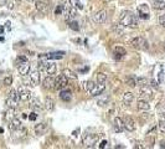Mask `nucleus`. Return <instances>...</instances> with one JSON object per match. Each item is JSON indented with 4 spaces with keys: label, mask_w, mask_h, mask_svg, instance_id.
Returning a JSON list of instances; mask_svg holds the SVG:
<instances>
[{
    "label": "nucleus",
    "mask_w": 165,
    "mask_h": 149,
    "mask_svg": "<svg viewBox=\"0 0 165 149\" xmlns=\"http://www.w3.org/2000/svg\"><path fill=\"white\" fill-rule=\"evenodd\" d=\"M130 46L133 48H137V50H146L148 47H149V44H148V41L142 37V36H135L133 37L130 41H129Z\"/></svg>",
    "instance_id": "2"
},
{
    "label": "nucleus",
    "mask_w": 165,
    "mask_h": 149,
    "mask_svg": "<svg viewBox=\"0 0 165 149\" xmlns=\"http://www.w3.org/2000/svg\"><path fill=\"white\" fill-rule=\"evenodd\" d=\"M107 101H108V97H106L104 99H98V104H100V106H104V103Z\"/></svg>",
    "instance_id": "45"
},
{
    "label": "nucleus",
    "mask_w": 165,
    "mask_h": 149,
    "mask_svg": "<svg viewBox=\"0 0 165 149\" xmlns=\"http://www.w3.org/2000/svg\"><path fill=\"white\" fill-rule=\"evenodd\" d=\"M18 61H20V62H28V57H25V56H19L18 57Z\"/></svg>",
    "instance_id": "46"
},
{
    "label": "nucleus",
    "mask_w": 165,
    "mask_h": 149,
    "mask_svg": "<svg viewBox=\"0 0 165 149\" xmlns=\"http://www.w3.org/2000/svg\"><path fill=\"white\" fill-rule=\"evenodd\" d=\"M18 70H19V73L21 74V76L25 77V76H28V74L30 73L31 66H30L29 62H21V63H19V66H18Z\"/></svg>",
    "instance_id": "11"
},
{
    "label": "nucleus",
    "mask_w": 165,
    "mask_h": 149,
    "mask_svg": "<svg viewBox=\"0 0 165 149\" xmlns=\"http://www.w3.org/2000/svg\"><path fill=\"white\" fill-rule=\"evenodd\" d=\"M158 128H159V130L161 132V133H165V121H160L158 123Z\"/></svg>",
    "instance_id": "40"
},
{
    "label": "nucleus",
    "mask_w": 165,
    "mask_h": 149,
    "mask_svg": "<svg viewBox=\"0 0 165 149\" xmlns=\"http://www.w3.org/2000/svg\"><path fill=\"white\" fill-rule=\"evenodd\" d=\"M42 86H44V88H46V89H52L54 86H55V80H54V77L48 74V76L44 80Z\"/></svg>",
    "instance_id": "21"
},
{
    "label": "nucleus",
    "mask_w": 165,
    "mask_h": 149,
    "mask_svg": "<svg viewBox=\"0 0 165 149\" xmlns=\"http://www.w3.org/2000/svg\"><path fill=\"white\" fill-rule=\"evenodd\" d=\"M97 82L98 83H106L107 82V74L103 73V72L97 73Z\"/></svg>",
    "instance_id": "33"
},
{
    "label": "nucleus",
    "mask_w": 165,
    "mask_h": 149,
    "mask_svg": "<svg viewBox=\"0 0 165 149\" xmlns=\"http://www.w3.org/2000/svg\"><path fill=\"white\" fill-rule=\"evenodd\" d=\"M126 83H127V86H129V87H135L137 86V77H134V76H128L127 78H126Z\"/></svg>",
    "instance_id": "27"
},
{
    "label": "nucleus",
    "mask_w": 165,
    "mask_h": 149,
    "mask_svg": "<svg viewBox=\"0 0 165 149\" xmlns=\"http://www.w3.org/2000/svg\"><path fill=\"white\" fill-rule=\"evenodd\" d=\"M36 118H37V114H36V113H31V114L29 115V119H30V121H36Z\"/></svg>",
    "instance_id": "47"
},
{
    "label": "nucleus",
    "mask_w": 165,
    "mask_h": 149,
    "mask_svg": "<svg viewBox=\"0 0 165 149\" xmlns=\"http://www.w3.org/2000/svg\"><path fill=\"white\" fill-rule=\"evenodd\" d=\"M93 22L94 24H103L106 22L107 20V11L106 10H100V11H97L94 15H93Z\"/></svg>",
    "instance_id": "9"
},
{
    "label": "nucleus",
    "mask_w": 165,
    "mask_h": 149,
    "mask_svg": "<svg viewBox=\"0 0 165 149\" xmlns=\"http://www.w3.org/2000/svg\"><path fill=\"white\" fill-rule=\"evenodd\" d=\"M122 26L123 25L119 22V24H115V25H113V30L117 32V34H119V36H122V34H123V29H122Z\"/></svg>",
    "instance_id": "36"
},
{
    "label": "nucleus",
    "mask_w": 165,
    "mask_h": 149,
    "mask_svg": "<svg viewBox=\"0 0 165 149\" xmlns=\"http://www.w3.org/2000/svg\"><path fill=\"white\" fill-rule=\"evenodd\" d=\"M65 52L63 51H60V52H50V54H45L42 55L44 57H46L47 60H61L63 57Z\"/></svg>",
    "instance_id": "20"
},
{
    "label": "nucleus",
    "mask_w": 165,
    "mask_h": 149,
    "mask_svg": "<svg viewBox=\"0 0 165 149\" xmlns=\"http://www.w3.org/2000/svg\"><path fill=\"white\" fill-rule=\"evenodd\" d=\"M98 139H100V136H96V134H91L88 133V130L83 134V144L86 147H93L97 142Z\"/></svg>",
    "instance_id": "6"
},
{
    "label": "nucleus",
    "mask_w": 165,
    "mask_h": 149,
    "mask_svg": "<svg viewBox=\"0 0 165 149\" xmlns=\"http://www.w3.org/2000/svg\"><path fill=\"white\" fill-rule=\"evenodd\" d=\"M94 86H96V83H94V82H92V81H87V82H85V89H86V92H87L88 95H91V92L93 91Z\"/></svg>",
    "instance_id": "28"
},
{
    "label": "nucleus",
    "mask_w": 165,
    "mask_h": 149,
    "mask_svg": "<svg viewBox=\"0 0 165 149\" xmlns=\"http://www.w3.org/2000/svg\"><path fill=\"white\" fill-rule=\"evenodd\" d=\"M68 26H70V29L75 30V31H78L80 30V25H78L77 21H70L68 22Z\"/></svg>",
    "instance_id": "38"
},
{
    "label": "nucleus",
    "mask_w": 165,
    "mask_h": 149,
    "mask_svg": "<svg viewBox=\"0 0 165 149\" xmlns=\"http://www.w3.org/2000/svg\"><path fill=\"white\" fill-rule=\"evenodd\" d=\"M107 145V140H102V143H101V145H100V148H104Z\"/></svg>",
    "instance_id": "49"
},
{
    "label": "nucleus",
    "mask_w": 165,
    "mask_h": 149,
    "mask_svg": "<svg viewBox=\"0 0 165 149\" xmlns=\"http://www.w3.org/2000/svg\"><path fill=\"white\" fill-rule=\"evenodd\" d=\"M34 130H35V134L36 136H42V134H45L46 132H47V123L42 122V123L36 124L35 128H34Z\"/></svg>",
    "instance_id": "14"
},
{
    "label": "nucleus",
    "mask_w": 165,
    "mask_h": 149,
    "mask_svg": "<svg viewBox=\"0 0 165 149\" xmlns=\"http://www.w3.org/2000/svg\"><path fill=\"white\" fill-rule=\"evenodd\" d=\"M7 3H9V0H0V6H3V5H6Z\"/></svg>",
    "instance_id": "48"
},
{
    "label": "nucleus",
    "mask_w": 165,
    "mask_h": 149,
    "mask_svg": "<svg viewBox=\"0 0 165 149\" xmlns=\"http://www.w3.org/2000/svg\"><path fill=\"white\" fill-rule=\"evenodd\" d=\"M137 107H138V110H140V111H149V110H150V104H149V102H148L146 99H144V98L138 99Z\"/></svg>",
    "instance_id": "18"
},
{
    "label": "nucleus",
    "mask_w": 165,
    "mask_h": 149,
    "mask_svg": "<svg viewBox=\"0 0 165 149\" xmlns=\"http://www.w3.org/2000/svg\"><path fill=\"white\" fill-rule=\"evenodd\" d=\"M139 97L140 98H152L153 97V91L150 89V87L145 85V86H140L139 88Z\"/></svg>",
    "instance_id": "10"
},
{
    "label": "nucleus",
    "mask_w": 165,
    "mask_h": 149,
    "mask_svg": "<svg viewBox=\"0 0 165 149\" xmlns=\"http://www.w3.org/2000/svg\"><path fill=\"white\" fill-rule=\"evenodd\" d=\"M15 108H11V107H9V110L6 111V113H5V118L7 119V121H13L14 118H15V111H14Z\"/></svg>",
    "instance_id": "31"
},
{
    "label": "nucleus",
    "mask_w": 165,
    "mask_h": 149,
    "mask_svg": "<svg viewBox=\"0 0 165 149\" xmlns=\"http://www.w3.org/2000/svg\"><path fill=\"white\" fill-rule=\"evenodd\" d=\"M28 1H29V3H30V1H34V0H28Z\"/></svg>",
    "instance_id": "54"
},
{
    "label": "nucleus",
    "mask_w": 165,
    "mask_h": 149,
    "mask_svg": "<svg viewBox=\"0 0 165 149\" xmlns=\"http://www.w3.org/2000/svg\"><path fill=\"white\" fill-rule=\"evenodd\" d=\"M3 132H4V129H3V128H0V133H3Z\"/></svg>",
    "instance_id": "52"
},
{
    "label": "nucleus",
    "mask_w": 165,
    "mask_h": 149,
    "mask_svg": "<svg viewBox=\"0 0 165 149\" xmlns=\"http://www.w3.org/2000/svg\"><path fill=\"white\" fill-rule=\"evenodd\" d=\"M163 50H164V52H165V41H164V44H163Z\"/></svg>",
    "instance_id": "51"
},
{
    "label": "nucleus",
    "mask_w": 165,
    "mask_h": 149,
    "mask_svg": "<svg viewBox=\"0 0 165 149\" xmlns=\"http://www.w3.org/2000/svg\"><path fill=\"white\" fill-rule=\"evenodd\" d=\"M3 83H4V86H11V83H13V77L11 76H6L4 78V81H3Z\"/></svg>",
    "instance_id": "39"
},
{
    "label": "nucleus",
    "mask_w": 165,
    "mask_h": 149,
    "mask_svg": "<svg viewBox=\"0 0 165 149\" xmlns=\"http://www.w3.org/2000/svg\"><path fill=\"white\" fill-rule=\"evenodd\" d=\"M35 6H36V10L42 13V14H47L48 11H50V5H48L47 3L42 1V0H39V1L35 3Z\"/></svg>",
    "instance_id": "12"
},
{
    "label": "nucleus",
    "mask_w": 165,
    "mask_h": 149,
    "mask_svg": "<svg viewBox=\"0 0 165 149\" xmlns=\"http://www.w3.org/2000/svg\"><path fill=\"white\" fill-rule=\"evenodd\" d=\"M158 21H159V24L161 25L163 28H165V14H161L160 16H159V19H158Z\"/></svg>",
    "instance_id": "43"
},
{
    "label": "nucleus",
    "mask_w": 165,
    "mask_h": 149,
    "mask_svg": "<svg viewBox=\"0 0 165 149\" xmlns=\"http://www.w3.org/2000/svg\"><path fill=\"white\" fill-rule=\"evenodd\" d=\"M114 130L115 132H123L124 130V121H123V118H120V117H115L114 118Z\"/></svg>",
    "instance_id": "17"
},
{
    "label": "nucleus",
    "mask_w": 165,
    "mask_h": 149,
    "mask_svg": "<svg viewBox=\"0 0 165 149\" xmlns=\"http://www.w3.org/2000/svg\"><path fill=\"white\" fill-rule=\"evenodd\" d=\"M45 72L47 74H50V76H52V74H55L56 72V63L52 62V61H46V66H45Z\"/></svg>",
    "instance_id": "19"
},
{
    "label": "nucleus",
    "mask_w": 165,
    "mask_h": 149,
    "mask_svg": "<svg viewBox=\"0 0 165 149\" xmlns=\"http://www.w3.org/2000/svg\"><path fill=\"white\" fill-rule=\"evenodd\" d=\"M5 26H6L7 29H10V22H9V21H7V22L5 24Z\"/></svg>",
    "instance_id": "50"
},
{
    "label": "nucleus",
    "mask_w": 165,
    "mask_h": 149,
    "mask_svg": "<svg viewBox=\"0 0 165 149\" xmlns=\"http://www.w3.org/2000/svg\"><path fill=\"white\" fill-rule=\"evenodd\" d=\"M63 74L66 77H67L68 80H76L77 78V74L73 72V71H71V70H68V69H66V70H63Z\"/></svg>",
    "instance_id": "30"
},
{
    "label": "nucleus",
    "mask_w": 165,
    "mask_h": 149,
    "mask_svg": "<svg viewBox=\"0 0 165 149\" xmlns=\"http://www.w3.org/2000/svg\"><path fill=\"white\" fill-rule=\"evenodd\" d=\"M119 22L124 28H130V29H137L138 28V19L134 14H132L130 11H122L119 16Z\"/></svg>",
    "instance_id": "1"
},
{
    "label": "nucleus",
    "mask_w": 165,
    "mask_h": 149,
    "mask_svg": "<svg viewBox=\"0 0 165 149\" xmlns=\"http://www.w3.org/2000/svg\"><path fill=\"white\" fill-rule=\"evenodd\" d=\"M63 13V7H62V5L60 4L59 6H56V9H55V15H61Z\"/></svg>",
    "instance_id": "42"
},
{
    "label": "nucleus",
    "mask_w": 165,
    "mask_h": 149,
    "mask_svg": "<svg viewBox=\"0 0 165 149\" xmlns=\"http://www.w3.org/2000/svg\"><path fill=\"white\" fill-rule=\"evenodd\" d=\"M61 5L63 7V13L67 11L70 7H72V4H71V0H61Z\"/></svg>",
    "instance_id": "34"
},
{
    "label": "nucleus",
    "mask_w": 165,
    "mask_h": 149,
    "mask_svg": "<svg viewBox=\"0 0 165 149\" xmlns=\"http://www.w3.org/2000/svg\"><path fill=\"white\" fill-rule=\"evenodd\" d=\"M150 85H152L154 88H158L159 82H158V81H155V80H152V81H150Z\"/></svg>",
    "instance_id": "44"
},
{
    "label": "nucleus",
    "mask_w": 165,
    "mask_h": 149,
    "mask_svg": "<svg viewBox=\"0 0 165 149\" xmlns=\"http://www.w3.org/2000/svg\"><path fill=\"white\" fill-rule=\"evenodd\" d=\"M30 107H31V110H34V111H41V110L44 108L42 103H41L40 99L36 98V97H34V98L31 97V99H30Z\"/></svg>",
    "instance_id": "16"
},
{
    "label": "nucleus",
    "mask_w": 165,
    "mask_h": 149,
    "mask_svg": "<svg viewBox=\"0 0 165 149\" xmlns=\"http://www.w3.org/2000/svg\"><path fill=\"white\" fill-rule=\"evenodd\" d=\"M0 73H1V71H0Z\"/></svg>",
    "instance_id": "55"
},
{
    "label": "nucleus",
    "mask_w": 165,
    "mask_h": 149,
    "mask_svg": "<svg viewBox=\"0 0 165 149\" xmlns=\"http://www.w3.org/2000/svg\"><path fill=\"white\" fill-rule=\"evenodd\" d=\"M123 121H124V129H126V130H128V132L135 130V122L133 121V118L126 117Z\"/></svg>",
    "instance_id": "15"
},
{
    "label": "nucleus",
    "mask_w": 165,
    "mask_h": 149,
    "mask_svg": "<svg viewBox=\"0 0 165 149\" xmlns=\"http://www.w3.org/2000/svg\"><path fill=\"white\" fill-rule=\"evenodd\" d=\"M133 101H134V95L132 92H126L123 95V103L126 106H130Z\"/></svg>",
    "instance_id": "24"
},
{
    "label": "nucleus",
    "mask_w": 165,
    "mask_h": 149,
    "mask_svg": "<svg viewBox=\"0 0 165 149\" xmlns=\"http://www.w3.org/2000/svg\"><path fill=\"white\" fill-rule=\"evenodd\" d=\"M137 85L138 86H145V85H148V78H145V77H138L137 78Z\"/></svg>",
    "instance_id": "37"
},
{
    "label": "nucleus",
    "mask_w": 165,
    "mask_h": 149,
    "mask_svg": "<svg viewBox=\"0 0 165 149\" xmlns=\"http://www.w3.org/2000/svg\"><path fill=\"white\" fill-rule=\"evenodd\" d=\"M45 108H46L47 111H50V112L55 110V102H54L52 98L47 97V98L45 99Z\"/></svg>",
    "instance_id": "25"
},
{
    "label": "nucleus",
    "mask_w": 165,
    "mask_h": 149,
    "mask_svg": "<svg viewBox=\"0 0 165 149\" xmlns=\"http://www.w3.org/2000/svg\"><path fill=\"white\" fill-rule=\"evenodd\" d=\"M3 40H4V39H3V37H0V41H3Z\"/></svg>",
    "instance_id": "53"
},
{
    "label": "nucleus",
    "mask_w": 165,
    "mask_h": 149,
    "mask_svg": "<svg viewBox=\"0 0 165 149\" xmlns=\"http://www.w3.org/2000/svg\"><path fill=\"white\" fill-rule=\"evenodd\" d=\"M9 127L11 130H16L18 128L21 127V121L18 119V118H14L13 121H10V124H9Z\"/></svg>",
    "instance_id": "26"
},
{
    "label": "nucleus",
    "mask_w": 165,
    "mask_h": 149,
    "mask_svg": "<svg viewBox=\"0 0 165 149\" xmlns=\"http://www.w3.org/2000/svg\"><path fill=\"white\" fill-rule=\"evenodd\" d=\"M45 66H46V61L40 60L39 63H37V69H39V70H44V71H45Z\"/></svg>",
    "instance_id": "41"
},
{
    "label": "nucleus",
    "mask_w": 165,
    "mask_h": 149,
    "mask_svg": "<svg viewBox=\"0 0 165 149\" xmlns=\"http://www.w3.org/2000/svg\"><path fill=\"white\" fill-rule=\"evenodd\" d=\"M114 54L115 55H119V57H123L127 54V51H126V48H123L120 46H115L114 47Z\"/></svg>",
    "instance_id": "32"
},
{
    "label": "nucleus",
    "mask_w": 165,
    "mask_h": 149,
    "mask_svg": "<svg viewBox=\"0 0 165 149\" xmlns=\"http://www.w3.org/2000/svg\"><path fill=\"white\" fill-rule=\"evenodd\" d=\"M16 91H18L19 99H20V101H22V102H28V101H30L31 97H32L31 91H30L28 87H25V86H21V87H19Z\"/></svg>",
    "instance_id": "4"
},
{
    "label": "nucleus",
    "mask_w": 165,
    "mask_h": 149,
    "mask_svg": "<svg viewBox=\"0 0 165 149\" xmlns=\"http://www.w3.org/2000/svg\"><path fill=\"white\" fill-rule=\"evenodd\" d=\"M67 83H68V78L62 73V74H60V76H57L55 78V86H54V88L57 89V91H59V89L61 91V89H63L66 86H67Z\"/></svg>",
    "instance_id": "7"
},
{
    "label": "nucleus",
    "mask_w": 165,
    "mask_h": 149,
    "mask_svg": "<svg viewBox=\"0 0 165 149\" xmlns=\"http://www.w3.org/2000/svg\"><path fill=\"white\" fill-rule=\"evenodd\" d=\"M104 89H106V83H98V82H97V85L94 86L93 91H92V92H91V95H89V96H92V97H97V96L102 95V93L104 92Z\"/></svg>",
    "instance_id": "13"
},
{
    "label": "nucleus",
    "mask_w": 165,
    "mask_h": 149,
    "mask_svg": "<svg viewBox=\"0 0 165 149\" xmlns=\"http://www.w3.org/2000/svg\"><path fill=\"white\" fill-rule=\"evenodd\" d=\"M15 132H16V136H18V137H21V138H22V137H25V136L28 134V130H26V128H24L22 126H21L20 128H18Z\"/></svg>",
    "instance_id": "35"
},
{
    "label": "nucleus",
    "mask_w": 165,
    "mask_h": 149,
    "mask_svg": "<svg viewBox=\"0 0 165 149\" xmlns=\"http://www.w3.org/2000/svg\"><path fill=\"white\" fill-rule=\"evenodd\" d=\"M40 70H35V71H31L30 72V76L29 78L25 81V83L30 85L31 87H35L39 85V82H40Z\"/></svg>",
    "instance_id": "5"
},
{
    "label": "nucleus",
    "mask_w": 165,
    "mask_h": 149,
    "mask_svg": "<svg viewBox=\"0 0 165 149\" xmlns=\"http://www.w3.org/2000/svg\"><path fill=\"white\" fill-rule=\"evenodd\" d=\"M138 15H139V18L140 19H149V16H150V13H149V6H148L146 4H140L138 6Z\"/></svg>",
    "instance_id": "8"
},
{
    "label": "nucleus",
    "mask_w": 165,
    "mask_h": 149,
    "mask_svg": "<svg viewBox=\"0 0 165 149\" xmlns=\"http://www.w3.org/2000/svg\"><path fill=\"white\" fill-rule=\"evenodd\" d=\"M153 5H154V9H156V10H164L165 9V3L163 0H154Z\"/></svg>",
    "instance_id": "29"
},
{
    "label": "nucleus",
    "mask_w": 165,
    "mask_h": 149,
    "mask_svg": "<svg viewBox=\"0 0 165 149\" xmlns=\"http://www.w3.org/2000/svg\"><path fill=\"white\" fill-rule=\"evenodd\" d=\"M60 98L62 99L63 102H70L71 98H72V92H71L70 89H61Z\"/></svg>",
    "instance_id": "23"
},
{
    "label": "nucleus",
    "mask_w": 165,
    "mask_h": 149,
    "mask_svg": "<svg viewBox=\"0 0 165 149\" xmlns=\"http://www.w3.org/2000/svg\"><path fill=\"white\" fill-rule=\"evenodd\" d=\"M77 16V10L75 9V7H70V9L67 11H65V19L67 20V21H71L72 19H75Z\"/></svg>",
    "instance_id": "22"
},
{
    "label": "nucleus",
    "mask_w": 165,
    "mask_h": 149,
    "mask_svg": "<svg viewBox=\"0 0 165 149\" xmlns=\"http://www.w3.org/2000/svg\"><path fill=\"white\" fill-rule=\"evenodd\" d=\"M19 103V96H18V91L16 89H11L9 95L6 97V106L11 107V108H16Z\"/></svg>",
    "instance_id": "3"
}]
</instances>
